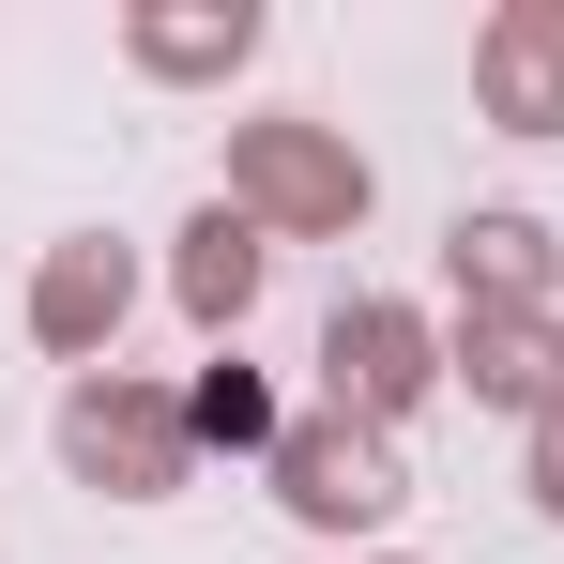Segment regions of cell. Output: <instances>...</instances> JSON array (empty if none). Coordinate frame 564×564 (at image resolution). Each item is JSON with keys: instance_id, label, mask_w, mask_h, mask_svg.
<instances>
[{"instance_id": "277c9868", "label": "cell", "mask_w": 564, "mask_h": 564, "mask_svg": "<svg viewBox=\"0 0 564 564\" xmlns=\"http://www.w3.org/2000/svg\"><path fill=\"white\" fill-rule=\"evenodd\" d=\"M184 290L214 305V321H229V305L260 290V229H229V214H214V229H198V260H184Z\"/></svg>"}, {"instance_id": "7a4b0ae2", "label": "cell", "mask_w": 564, "mask_h": 564, "mask_svg": "<svg viewBox=\"0 0 564 564\" xmlns=\"http://www.w3.org/2000/svg\"><path fill=\"white\" fill-rule=\"evenodd\" d=\"M488 77H503V107H519V122H550V107H564V31H550V15H519V31L488 46Z\"/></svg>"}, {"instance_id": "3957f363", "label": "cell", "mask_w": 564, "mask_h": 564, "mask_svg": "<svg viewBox=\"0 0 564 564\" xmlns=\"http://www.w3.org/2000/svg\"><path fill=\"white\" fill-rule=\"evenodd\" d=\"M260 184H275L290 214H351V198H367L351 169H336V153H305V138H260Z\"/></svg>"}, {"instance_id": "5b68a950", "label": "cell", "mask_w": 564, "mask_h": 564, "mask_svg": "<svg viewBox=\"0 0 564 564\" xmlns=\"http://www.w3.org/2000/svg\"><path fill=\"white\" fill-rule=\"evenodd\" d=\"M336 367L367 381V397H397V381H412V336H397V321H336Z\"/></svg>"}, {"instance_id": "52a82bcc", "label": "cell", "mask_w": 564, "mask_h": 564, "mask_svg": "<svg viewBox=\"0 0 564 564\" xmlns=\"http://www.w3.org/2000/svg\"><path fill=\"white\" fill-rule=\"evenodd\" d=\"M198 427H214V443H260V381H245V367L198 381Z\"/></svg>"}, {"instance_id": "8992f818", "label": "cell", "mask_w": 564, "mask_h": 564, "mask_svg": "<svg viewBox=\"0 0 564 564\" xmlns=\"http://www.w3.org/2000/svg\"><path fill=\"white\" fill-rule=\"evenodd\" d=\"M107 305H122V275H107V260H62V290H46V321H62V336H93Z\"/></svg>"}, {"instance_id": "6da1fadb", "label": "cell", "mask_w": 564, "mask_h": 564, "mask_svg": "<svg viewBox=\"0 0 564 564\" xmlns=\"http://www.w3.org/2000/svg\"><path fill=\"white\" fill-rule=\"evenodd\" d=\"M290 503H321V519H381L397 503V473H381V443H290Z\"/></svg>"}]
</instances>
